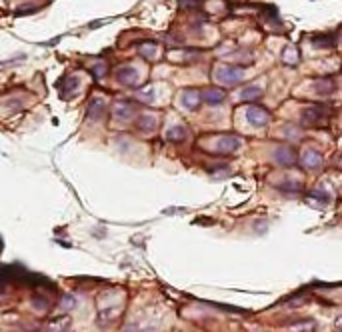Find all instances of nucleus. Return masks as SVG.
Listing matches in <instances>:
<instances>
[{"label": "nucleus", "instance_id": "obj_17", "mask_svg": "<svg viewBox=\"0 0 342 332\" xmlns=\"http://www.w3.org/2000/svg\"><path fill=\"white\" fill-rule=\"evenodd\" d=\"M140 124H142V128H144V130H148V128L152 130V128H154V118H150V116H144V118L140 120Z\"/></svg>", "mask_w": 342, "mask_h": 332}, {"label": "nucleus", "instance_id": "obj_10", "mask_svg": "<svg viewBox=\"0 0 342 332\" xmlns=\"http://www.w3.org/2000/svg\"><path fill=\"white\" fill-rule=\"evenodd\" d=\"M104 112V102L102 100H98V98H94L92 102H90V106H88V118H98L100 114Z\"/></svg>", "mask_w": 342, "mask_h": 332}, {"label": "nucleus", "instance_id": "obj_14", "mask_svg": "<svg viewBox=\"0 0 342 332\" xmlns=\"http://www.w3.org/2000/svg\"><path fill=\"white\" fill-rule=\"evenodd\" d=\"M316 90H318V94H330L332 90H334V82L328 78H322V80H318L316 82Z\"/></svg>", "mask_w": 342, "mask_h": 332}, {"label": "nucleus", "instance_id": "obj_8", "mask_svg": "<svg viewBox=\"0 0 342 332\" xmlns=\"http://www.w3.org/2000/svg\"><path fill=\"white\" fill-rule=\"evenodd\" d=\"M114 114H116V118H120V120H128V118L132 116V106H130L126 100H120V102L116 104Z\"/></svg>", "mask_w": 342, "mask_h": 332}, {"label": "nucleus", "instance_id": "obj_1", "mask_svg": "<svg viewBox=\"0 0 342 332\" xmlns=\"http://www.w3.org/2000/svg\"><path fill=\"white\" fill-rule=\"evenodd\" d=\"M242 78V66H236V64H224L216 70V80L224 82V84H230L234 86L236 82H240Z\"/></svg>", "mask_w": 342, "mask_h": 332}, {"label": "nucleus", "instance_id": "obj_12", "mask_svg": "<svg viewBox=\"0 0 342 332\" xmlns=\"http://www.w3.org/2000/svg\"><path fill=\"white\" fill-rule=\"evenodd\" d=\"M260 94H262V88H260V86H248V88L242 90L240 98H242V100H256Z\"/></svg>", "mask_w": 342, "mask_h": 332}, {"label": "nucleus", "instance_id": "obj_5", "mask_svg": "<svg viewBox=\"0 0 342 332\" xmlns=\"http://www.w3.org/2000/svg\"><path fill=\"white\" fill-rule=\"evenodd\" d=\"M324 116V110L322 108H306L304 114H302V124H316L320 118Z\"/></svg>", "mask_w": 342, "mask_h": 332}, {"label": "nucleus", "instance_id": "obj_11", "mask_svg": "<svg viewBox=\"0 0 342 332\" xmlns=\"http://www.w3.org/2000/svg\"><path fill=\"white\" fill-rule=\"evenodd\" d=\"M240 146V142H238V138H222L220 142H218V150L220 152H230V150H234V148H238Z\"/></svg>", "mask_w": 342, "mask_h": 332}, {"label": "nucleus", "instance_id": "obj_7", "mask_svg": "<svg viewBox=\"0 0 342 332\" xmlns=\"http://www.w3.org/2000/svg\"><path fill=\"white\" fill-rule=\"evenodd\" d=\"M224 90H220V88H208L206 92H204V100L206 102H210V104H218V102H222L224 100Z\"/></svg>", "mask_w": 342, "mask_h": 332}, {"label": "nucleus", "instance_id": "obj_16", "mask_svg": "<svg viewBox=\"0 0 342 332\" xmlns=\"http://www.w3.org/2000/svg\"><path fill=\"white\" fill-rule=\"evenodd\" d=\"M320 164V154H316V152H306V166H318Z\"/></svg>", "mask_w": 342, "mask_h": 332}, {"label": "nucleus", "instance_id": "obj_3", "mask_svg": "<svg viewBox=\"0 0 342 332\" xmlns=\"http://www.w3.org/2000/svg\"><path fill=\"white\" fill-rule=\"evenodd\" d=\"M116 78L122 82V84H128V86H134L136 84V70L132 66H122L116 70Z\"/></svg>", "mask_w": 342, "mask_h": 332}, {"label": "nucleus", "instance_id": "obj_9", "mask_svg": "<svg viewBox=\"0 0 342 332\" xmlns=\"http://www.w3.org/2000/svg\"><path fill=\"white\" fill-rule=\"evenodd\" d=\"M198 100H200V94L198 92H186V94H182V106H186L188 110H194L196 106H198Z\"/></svg>", "mask_w": 342, "mask_h": 332}, {"label": "nucleus", "instance_id": "obj_18", "mask_svg": "<svg viewBox=\"0 0 342 332\" xmlns=\"http://www.w3.org/2000/svg\"><path fill=\"white\" fill-rule=\"evenodd\" d=\"M94 74H96L98 78H102V76L106 74V66H104V64H98V66L94 68Z\"/></svg>", "mask_w": 342, "mask_h": 332}, {"label": "nucleus", "instance_id": "obj_15", "mask_svg": "<svg viewBox=\"0 0 342 332\" xmlns=\"http://www.w3.org/2000/svg\"><path fill=\"white\" fill-rule=\"evenodd\" d=\"M184 136H186V130L182 126H176V128L166 132V138H170V140H182Z\"/></svg>", "mask_w": 342, "mask_h": 332}, {"label": "nucleus", "instance_id": "obj_13", "mask_svg": "<svg viewBox=\"0 0 342 332\" xmlns=\"http://www.w3.org/2000/svg\"><path fill=\"white\" fill-rule=\"evenodd\" d=\"M282 62L284 64H296L298 62V50L294 46H288L284 50V54H282Z\"/></svg>", "mask_w": 342, "mask_h": 332}, {"label": "nucleus", "instance_id": "obj_4", "mask_svg": "<svg viewBox=\"0 0 342 332\" xmlns=\"http://www.w3.org/2000/svg\"><path fill=\"white\" fill-rule=\"evenodd\" d=\"M312 42H314L316 48H330V46L336 44V32H332V34H316V36H312Z\"/></svg>", "mask_w": 342, "mask_h": 332}, {"label": "nucleus", "instance_id": "obj_2", "mask_svg": "<svg viewBox=\"0 0 342 332\" xmlns=\"http://www.w3.org/2000/svg\"><path fill=\"white\" fill-rule=\"evenodd\" d=\"M246 118H248V122L254 124V126H264V124L268 122V112H266L264 108L252 106V108L246 110Z\"/></svg>", "mask_w": 342, "mask_h": 332}, {"label": "nucleus", "instance_id": "obj_6", "mask_svg": "<svg viewBox=\"0 0 342 332\" xmlns=\"http://www.w3.org/2000/svg\"><path fill=\"white\" fill-rule=\"evenodd\" d=\"M276 160H278L280 164H292V162H294V150H292V146H288V144L280 146V148L276 150Z\"/></svg>", "mask_w": 342, "mask_h": 332}]
</instances>
